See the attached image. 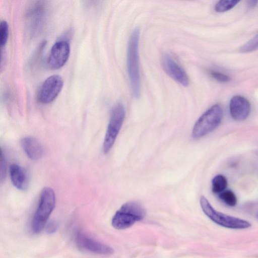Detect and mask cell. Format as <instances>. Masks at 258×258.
Segmentation results:
<instances>
[{
  "label": "cell",
  "instance_id": "1",
  "mask_svg": "<svg viewBox=\"0 0 258 258\" xmlns=\"http://www.w3.org/2000/svg\"><path fill=\"white\" fill-rule=\"evenodd\" d=\"M140 31L136 28L130 36L127 47V66L129 80L133 95L138 98L140 92L139 40Z\"/></svg>",
  "mask_w": 258,
  "mask_h": 258
},
{
  "label": "cell",
  "instance_id": "2",
  "mask_svg": "<svg viewBox=\"0 0 258 258\" xmlns=\"http://www.w3.org/2000/svg\"><path fill=\"white\" fill-rule=\"evenodd\" d=\"M146 215V210L139 203L130 201L123 204L113 216L112 226L118 230L130 227L142 220Z\"/></svg>",
  "mask_w": 258,
  "mask_h": 258
},
{
  "label": "cell",
  "instance_id": "3",
  "mask_svg": "<svg viewBox=\"0 0 258 258\" xmlns=\"http://www.w3.org/2000/svg\"><path fill=\"white\" fill-rule=\"evenodd\" d=\"M55 205V195L49 187L41 190L38 205L32 221L31 227L35 233H39L43 229Z\"/></svg>",
  "mask_w": 258,
  "mask_h": 258
},
{
  "label": "cell",
  "instance_id": "4",
  "mask_svg": "<svg viewBox=\"0 0 258 258\" xmlns=\"http://www.w3.org/2000/svg\"><path fill=\"white\" fill-rule=\"evenodd\" d=\"M223 115L222 106L218 104L213 105L195 123L192 131V138L200 139L212 132L220 124Z\"/></svg>",
  "mask_w": 258,
  "mask_h": 258
},
{
  "label": "cell",
  "instance_id": "5",
  "mask_svg": "<svg viewBox=\"0 0 258 258\" xmlns=\"http://www.w3.org/2000/svg\"><path fill=\"white\" fill-rule=\"evenodd\" d=\"M204 213L213 222L222 226L232 229H245L250 227L248 221L216 211L204 196L200 200Z\"/></svg>",
  "mask_w": 258,
  "mask_h": 258
},
{
  "label": "cell",
  "instance_id": "6",
  "mask_svg": "<svg viewBox=\"0 0 258 258\" xmlns=\"http://www.w3.org/2000/svg\"><path fill=\"white\" fill-rule=\"evenodd\" d=\"M125 114L124 108L121 103H117L112 108L103 143V151L104 154H107L113 146L122 125Z\"/></svg>",
  "mask_w": 258,
  "mask_h": 258
},
{
  "label": "cell",
  "instance_id": "7",
  "mask_svg": "<svg viewBox=\"0 0 258 258\" xmlns=\"http://www.w3.org/2000/svg\"><path fill=\"white\" fill-rule=\"evenodd\" d=\"M63 85L61 76L53 75L48 77L42 83L38 95L39 102L48 104L52 102L60 92Z\"/></svg>",
  "mask_w": 258,
  "mask_h": 258
},
{
  "label": "cell",
  "instance_id": "8",
  "mask_svg": "<svg viewBox=\"0 0 258 258\" xmlns=\"http://www.w3.org/2000/svg\"><path fill=\"white\" fill-rule=\"evenodd\" d=\"M70 54V46L68 41L60 40L56 42L50 50L47 59L48 67L53 70L62 67L67 62Z\"/></svg>",
  "mask_w": 258,
  "mask_h": 258
},
{
  "label": "cell",
  "instance_id": "9",
  "mask_svg": "<svg viewBox=\"0 0 258 258\" xmlns=\"http://www.w3.org/2000/svg\"><path fill=\"white\" fill-rule=\"evenodd\" d=\"M161 64L165 72L183 86L189 84V79L184 70L168 54L162 56Z\"/></svg>",
  "mask_w": 258,
  "mask_h": 258
},
{
  "label": "cell",
  "instance_id": "10",
  "mask_svg": "<svg viewBox=\"0 0 258 258\" xmlns=\"http://www.w3.org/2000/svg\"><path fill=\"white\" fill-rule=\"evenodd\" d=\"M76 239L78 247L86 251L105 255L113 253V249L111 247L97 241L81 232L78 233Z\"/></svg>",
  "mask_w": 258,
  "mask_h": 258
},
{
  "label": "cell",
  "instance_id": "11",
  "mask_svg": "<svg viewBox=\"0 0 258 258\" xmlns=\"http://www.w3.org/2000/svg\"><path fill=\"white\" fill-rule=\"evenodd\" d=\"M229 111L231 116L234 120H244L247 118L250 113V103L243 96H234L230 99Z\"/></svg>",
  "mask_w": 258,
  "mask_h": 258
},
{
  "label": "cell",
  "instance_id": "12",
  "mask_svg": "<svg viewBox=\"0 0 258 258\" xmlns=\"http://www.w3.org/2000/svg\"><path fill=\"white\" fill-rule=\"evenodd\" d=\"M21 145L26 155L32 160L42 158L44 149L40 142L33 137H25L21 140Z\"/></svg>",
  "mask_w": 258,
  "mask_h": 258
},
{
  "label": "cell",
  "instance_id": "13",
  "mask_svg": "<svg viewBox=\"0 0 258 258\" xmlns=\"http://www.w3.org/2000/svg\"><path fill=\"white\" fill-rule=\"evenodd\" d=\"M10 176L13 185L21 190L27 189L29 184L27 173L21 166L12 164L10 167Z\"/></svg>",
  "mask_w": 258,
  "mask_h": 258
},
{
  "label": "cell",
  "instance_id": "14",
  "mask_svg": "<svg viewBox=\"0 0 258 258\" xmlns=\"http://www.w3.org/2000/svg\"><path fill=\"white\" fill-rule=\"evenodd\" d=\"M227 185L226 178L222 174L216 175L212 181V190L215 194H220L224 191Z\"/></svg>",
  "mask_w": 258,
  "mask_h": 258
},
{
  "label": "cell",
  "instance_id": "15",
  "mask_svg": "<svg viewBox=\"0 0 258 258\" xmlns=\"http://www.w3.org/2000/svg\"><path fill=\"white\" fill-rule=\"evenodd\" d=\"M219 198L227 205L233 207L237 204V198L235 194L230 190H226L219 194Z\"/></svg>",
  "mask_w": 258,
  "mask_h": 258
},
{
  "label": "cell",
  "instance_id": "16",
  "mask_svg": "<svg viewBox=\"0 0 258 258\" xmlns=\"http://www.w3.org/2000/svg\"><path fill=\"white\" fill-rule=\"evenodd\" d=\"M239 2L235 0L220 1L215 5L214 9L217 12H224L234 8Z\"/></svg>",
  "mask_w": 258,
  "mask_h": 258
},
{
  "label": "cell",
  "instance_id": "17",
  "mask_svg": "<svg viewBox=\"0 0 258 258\" xmlns=\"http://www.w3.org/2000/svg\"><path fill=\"white\" fill-rule=\"evenodd\" d=\"M258 49V33L240 48L243 53L252 52Z\"/></svg>",
  "mask_w": 258,
  "mask_h": 258
},
{
  "label": "cell",
  "instance_id": "18",
  "mask_svg": "<svg viewBox=\"0 0 258 258\" xmlns=\"http://www.w3.org/2000/svg\"><path fill=\"white\" fill-rule=\"evenodd\" d=\"M9 37V25L6 21H3L0 24V43L1 47L5 46Z\"/></svg>",
  "mask_w": 258,
  "mask_h": 258
},
{
  "label": "cell",
  "instance_id": "19",
  "mask_svg": "<svg viewBox=\"0 0 258 258\" xmlns=\"http://www.w3.org/2000/svg\"><path fill=\"white\" fill-rule=\"evenodd\" d=\"M210 74L213 78L221 83H227L231 80V78L228 75L221 72L212 71Z\"/></svg>",
  "mask_w": 258,
  "mask_h": 258
},
{
  "label": "cell",
  "instance_id": "20",
  "mask_svg": "<svg viewBox=\"0 0 258 258\" xmlns=\"http://www.w3.org/2000/svg\"><path fill=\"white\" fill-rule=\"evenodd\" d=\"M1 181H2V180L5 178L7 169L5 158V157L3 155L2 152H1Z\"/></svg>",
  "mask_w": 258,
  "mask_h": 258
},
{
  "label": "cell",
  "instance_id": "21",
  "mask_svg": "<svg viewBox=\"0 0 258 258\" xmlns=\"http://www.w3.org/2000/svg\"><path fill=\"white\" fill-rule=\"evenodd\" d=\"M56 228V224L54 223H51L49 224V226H48V231L50 232H53V230H55Z\"/></svg>",
  "mask_w": 258,
  "mask_h": 258
},
{
  "label": "cell",
  "instance_id": "22",
  "mask_svg": "<svg viewBox=\"0 0 258 258\" xmlns=\"http://www.w3.org/2000/svg\"><path fill=\"white\" fill-rule=\"evenodd\" d=\"M257 3V1H249L248 4L250 7H253Z\"/></svg>",
  "mask_w": 258,
  "mask_h": 258
},
{
  "label": "cell",
  "instance_id": "23",
  "mask_svg": "<svg viewBox=\"0 0 258 258\" xmlns=\"http://www.w3.org/2000/svg\"><path fill=\"white\" fill-rule=\"evenodd\" d=\"M256 216H257V217L258 218V212L257 213Z\"/></svg>",
  "mask_w": 258,
  "mask_h": 258
}]
</instances>
